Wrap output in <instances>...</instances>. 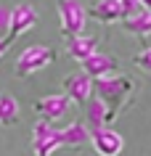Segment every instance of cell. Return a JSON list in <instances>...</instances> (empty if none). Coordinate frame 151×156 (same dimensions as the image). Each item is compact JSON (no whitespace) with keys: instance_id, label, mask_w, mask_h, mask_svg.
<instances>
[{"instance_id":"cell-9","label":"cell","mask_w":151,"mask_h":156,"mask_svg":"<svg viewBox=\"0 0 151 156\" xmlns=\"http://www.w3.org/2000/svg\"><path fill=\"white\" fill-rule=\"evenodd\" d=\"M69 106H72V101L61 93V95H45V98H37L32 103L34 114L40 116V119H45V122H50V119H59V116H64L69 111Z\"/></svg>"},{"instance_id":"cell-12","label":"cell","mask_w":151,"mask_h":156,"mask_svg":"<svg viewBox=\"0 0 151 156\" xmlns=\"http://www.w3.org/2000/svg\"><path fill=\"white\" fill-rule=\"evenodd\" d=\"M90 140V132L82 122H72L69 127H61L59 130V146H67V148H82L88 146Z\"/></svg>"},{"instance_id":"cell-5","label":"cell","mask_w":151,"mask_h":156,"mask_svg":"<svg viewBox=\"0 0 151 156\" xmlns=\"http://www.w3.org/2000/svg\"><path fill=\"white\" fill-rule=\"evenodd\" d=\"M5 21H8V34H5V40L13 45V40H19L24 32H29V29L37 24V11H34V5H29V3H19V5L11 8V13L5 16Z\"/></svg>"},{"instance_id":"cell-15","label":"cell","mask_w":151,"mask_h":156,"mask_svg":"<svg viewBox=\"0 0 151 156\" xmlns=\"http://www.w3.org/2000/svg\"><path fill=\"white\" fill-rule=\"evenodd\" d=\"M19 122V103L11 93H3L0 95V124L3 127H11V124Z\"/></svg>"},{"instance_id":"cell-11","label":"cell","mask_w":151,"mask_h":156,"mask_svg":"<svg viewBox=\"0 0 151 156\" xmlns=\"http://www.w3.org/2000/svg\"><path fill=\"white\" fill-rule=\"evenodd\" d=\"M67 53L74 61L82 64L85 58L98 53V37L95 34H74V37H67Z\"/></svg>"},{"instance_id":"cell-8","label":"cell","mask_w":151,"mask_h":156,"mask_svg":"<svg viewBox=\"0 0 151 156\" xmlns=\"http://www.w3.org/2000/svg\"><path fill=\"white\" fill-rule=\"evenodd\" d=\"M90 143H93V148H95V154H98V156H119V154H122V148H125L122 135H119L117 130H111V127H103V130L93 132Z\"/></svg>"},{"instance_id":"cell-4","label":"cell","mask_w":151,"mask_h":156,"mask_svg":"<svg viewBox=\"0 0 151 156\" xmlns=\"http://www.w3.org/2000/svg\"><path fill=\"white\" fill-rule=\"evenodd\" d=\"M56 8H59L61 34H64V37L82 34L85 21H88V13H85V8H82V3H80V0H59V3H56Z\"/></svg>"},{"instance_id":"cell-1","label":"cell","mask_w":151,"mask_h":156,"mask_svg":"<svg viewBox=\"0 0 151 156\" xmlns=\"http://www.w3.org/2000/svg\"><path fill=\"white\" fill-rule=\"evenodd\" d=\"M93 93L106 106V122L111 124L117 116H122L135 103V98H138V82L133 77H125V74H111V77L95 80L93 82Z\"/></svg>"},{"instance_id":"cell-2","label":"cell","mask_w":151,"mask_h":156,"mask_svg":"<svg viewBox=\"0 0 151 156\" xmlns=\"http://www.w3.org/2000/svg\"><path fill=\"white\" fill-rule=\"evenodd\" d=\"M135 5H138L135 0H95L85 13L88 19H95L101 24H114V21H125L127 16H133Z\"/></svg>"},{"instance_id":"cell-14","label":"cell","mask_w":151,"mask_h":156,"mask_svg":"<svg viewBox=\"0 0 151 156\" xmlns=\"http://www.w3.org/2000/svg\"><path fill=\"white\" fill-rule=\"evenodd\" d=\"M122 29H125L127 34H133V37H138V40H146L151 34V13H133V16H127L125 21H122Z\"/></svg>"},{"instance_id":"cell-17","label":"cell","mask_w":151,"mask_h":156,"mask_svg":"<svg viewBox=\"0 0 151 156\" xmlns=\"http://www.w3.org/2000/svg\"><path fill=\"white\" fill-rule=\"evenodd\" d=\"M8 48H11V42L5 40V37H3V40H0V58H3V53H5Z\"/></svg>"},{"instance_id":"cell-3","label":"cell","mask_w":151,"mask_h":156,"mask_svg":"<svg viewBox=\"0 0 151 156\" xmlns=\"http://www.w3.org/2000/svg\"><path fill=\"white\" fill-rule=\"evenodd\" d=\"M56 61V50L48 48V45H29L19 53L16 58V77H32L34 72H40L45 66H50Z\"/></svg>"},{"instance_id":"cell-18","label":"cell","mask_w":151,"mask_h":156,"mask_svg":"<svg viewBox=\"0 0 151 156\" xmlns=\"http://www.w3.org/2000/svg\"><path fill=\"white\" fill-rule=\"evenodd\" d=\"M135 3H138V5H143V11H146V13H151V0H135Z\"/></svg>"},{"instance_id":"cell-7","label":"cell","mask_w":151,"mask_h":156,"mask_svg":"<svg viewBox=\"0 0 151 156\" xmlns=\"http://www.w3.org/2000/svg\"><path fill=\"white\" fill-rule=\"evenodd\" d=\"M56 148H59V130L50 122L40 119L32 127V151H34V156H50Z\"/></svg>"},{"instance_id":"cell-13","label":"cell","mask_w":151,"mask_h":156,"mask_svg":"<svg viewBox=\"0 0 151 156\" xmlns=\"http://www.w3.org/2000/svg\"><path fill=\"white\" fill-rule=\"evenodd\" d=\"M82 108H85V122H88L85 127H88L90 135H93V132H98V130H103V127H109V122H106V106H103L95 95H93Z\"/></svg>"},{"instance_id":"cell-10","label":"cell","mask_w":151,"mask_h":156,"mask_svg":"<svg viewBox=\"0 0 151 156\" xmlns=\"http://www.w3.org/2000/svg\"><path fill=\"white\" fill-rule=\"evenodd\" d=\"M119 69V61L114 56H106V53H93L90 58L82 61V72L90 77V80H103V77H111V74Z\"/></svg>"},{"instance_id":"cell-16","label":"cell","mask_w":151,"mask_h":156,"mask_svg":"<svg viewBox=\"0 0 151 156\" xmlns=\"http://www.w3.org/2000/svg\"><path fill=\"white\" fill-rule=\"evenodd\" d=\"M133 66H138L141 72L151 74V45H146V48H141L138 53L133 56Z\"/></svg>"},{"instance_id":"cell-6","label":"cell","mask_w":151,"mask_h":156,"mask_svg":"<svg viewBox=\"0 0 151 156\" xmlns=\"http://www.w3.org/2000/svg\"><path fill=\"white\" fill-rule=\"evenodd\" d=\"M61 87H64V95H67L72 103H77V106H85V103L93 98V80L85 72L67 74L64 82H61Z\"/></svg>"},{"instance_id":"cell-19","label":"cell","mask_w":151,"mask_h":156,"mask_svg":"<svg viewBox=\"0 0 151 156\" xmlns=\"http://www.w3.org/2000/svg\"><path fill=\"white\" fill-rule=\"evenodd\" d=\"M0 27H3V19H0Z\"/></svg>"}]
</instances>
